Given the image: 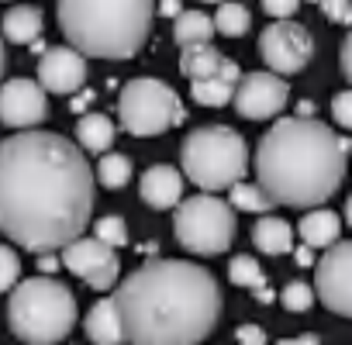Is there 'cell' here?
Listing matches in <instances>:
<instances>
[{"instance_id": "obj_1", "label": "cell", "mask_w": 352, "mask_h": 345, "mask_svg": "<svg viewBox=\"0 0 352 345\" xmlns=\"http://www.w3.org/2000/svg\"><path fill=\"white\" fill-rule=\"evenodd\" d=\"M94 166L56 131H18L0 142V232L45 256L83 238L94 214Z\"/></svg>"}, {"instance_id": "obj_2", "label": "cell", "mask_w": 352, "mask_h": 345, "mask_svg": "<svg viewBox=\"0 0 352 345\" xmlns=\"http://www.w3.org/2000/svg\"><path fill=\"white\" fill-rule=\"evenodd\" d=\"M124 342L201 345L221 318L214 276L187 259H148L114 290Z\"/></svg>"}, {"instance_id": "obj_3", "label": "cell", "mask_w": 352, "mask_h": 345, "mask_svg": "<svg viewBox=\"0 0 352 345\" xmlns=\"http://www.w3.org/2000/svg\"><path fill=\"white\" fill-rule=\"evenodd\" d=\"M349 142L314 118H280L256 145V177L273 204L321 208L345 180Z\"/></svg>"}, {"instance_id": "obj_4", "label": "cell", "mask_w": 352, "mask_h": 345, "mask_svg": "<svg viewBox=\"0 0 352 345\" xmlns=\"http://www.w3.org/2000/svg\"><path fill=\"white\" fill-rule=\"evenodd\" d=\"M59 28L80 56L131 59L152 32V0H59Z\"/></svg>"}, {"instance_id": "obj_5", "label": "cell", "mask_w": 352, "mask_h": 345, "mask_svg": "<svg viewBox=\"0 0 352 345\" xmlns=\"http://www.w3.org/2000/svg\"><path fill=\"white\" fill-rule=\"evenodd\" d=\"M8 324L28 345H56L76 324V297L63 280L52 276L21 280L11 290Z\"/></svg>"}, {"instance_id": "obj_6", "label": "cell", "mask_w": 352, "mask_h": 345, "mask_svg": "<svg viewBox=\"0 0 352 345\" xmlns=\"http://www.w3.org/2000/svg\"><path fill=\"white\" fill-rule=\"evenodd\" d=\"M184 177L201 187L204 194H221L242 183L249 169V148L245 138L228 124H204L194 128L180 148Z\"/></svg>"}, {"instance_id": "obj_7", "label": "cell", "mask_w": 352, "mask_h": 345, "mask_svg": "<svg viewBox=\"0 0 352 345\" xmlns=\"http://www.w3.org/2000/svg\"><path fill=\"white\" fill-rule=\"evenodd\" d=\"M173 232L194 256H221L235 242V208L214 194L187 197L173 214Z\"/></svg>"}, {"instance_id": "obj_8", "label": "cell", "mask_w": 352, "mask_h": 345, "mask_svg": "<svg viewBox=\"0 0 352 345\" xmlns=\"http://www.w3.org/2000/svg\"><path fill=\"white\" fill-rule=\"evenodd\" d=\"M184 104L176 97V90L162 80L152 76H138L128 80L118 93V121L128 135L148 138V135H162L169 128H176L184 121Z\"/></svg>"}, {"instance_id": "obj_9", "label": "cell", "mask_w": 352, "mask_h": 345, "mask_svg": "<svg viewBox=\"0 0 352 345\" xmlns=\"http://www.w3.org/2000/svg\"><path fill=\"white\" fill-rule=\"evenodd\" d=\"M259 56L276 76H294L300 73L311 56H314V38L304 25L297 21H273L259 35Z\"/></svg>"}, {"instance_id": "obj_10", "label": "cell", "mask_w": 352, "mask_h": 345, "mask_svg": "<svg viewBox=\"0 0 352 345\" xmlns=\"http://www.w3.org/2000/svg\"><path fill=\"white\" fill-rule=\"evenodd\" d=\"M314 293L342 318H352V242H335L314 263Z\"/></svg>"}, {"instance_id": "obj_11", "label": "cell", "mask_w": 352, "mask_h": 345, "mask_svg": "<svg viewBox=\"0 0 352 345\" xmlns=\"http://www.w3.org/2000/svg\"><path fill=\"white\" fill-rule=\"evenodd\" d=\"M63 266L94 290H111L121 276V259L100 238H76L63 249Z\"/></svg>"}, {"instance_id": "obj_12", "label": "cell", "mask_w": 352, "mask_h": 345, "mask_svg": "<svg viewBox=\"0 0 352 345\" xmlns=\"http://www.w3.org/2000/svg\"><path fill=\"white\" fill-rule=\"evenodd\" d=\"M290 100V87L283 83V76L259 69V73H245L239 90H235V111L249 121H270L276 118Z\"/></svg>"}, {"instance_id": "obj_13", "label": "cell", "mask_w": 352, "mask_h": 345, "mask_svg": "<svg viewBox=\"0 0 352 345\" xmlns=\"http://www.w3.org/2000/svg\"><path fill=\"white\" fill-rule=\"evenodd\" d=\"M49 118V93L35 80H8L0 87V124L28 131Z\"/></svg>"}, {"instance_id": "obj_14", "label": "cell", "mask_w": 352, "mask_h": 345, "mask_svg": "<svg viewBox=\"0 0 352 345\" xmlns=\"http://www.w3.org/2000/svg\"><path fill=\"white\" fill-rule=\"evenodd\" d=\"M83 83H87V56H80L69 45H52V49L42 52V59H38V87L45 93L69 97V93H80Z\"/></svg>"}, {"instance_id": "obj_15", "label": "cell", "mask_w": 352, "mask_h": 345, "mask_svg": "<svg viewBox=\"0 0 352 345\" xmlns=\"http://www.w3.org/2000/svg\"><path fill=\"white\" fill-rule=\"evenodd\" d=\"M138 194L155 211H169V208L176 211L180 201H184V169L166 166V162L148 166L142 172V180H138Z\"/></svg>"}, {"instance_id": "obj_16", "label": "cell", "mask_w": 352, "mask_h": 345, "mask_svg": "<svg viewBox=\"0 0 352 345\" xmlns=\"http://www.w3.org/2000/svg\"><path fill=\"white\" fill-rule=\"evenodd\" d=\"M239 83H242V69H239V63L225 59L221 69H218L214 76H208V80H197V83L190 87V93H194V100H197L201 107H225V104L235 100Z\"/></svg>"}, {"instance_id": "obj_17", "label": "cell", "mask_w": 352, "mask_h": 345, "mask_svg": "<svg viewBox=\"0 0 352 345\" xmlns=\"http://www.w3.org/2000/svg\"><path fill=\"white\" fill-rule=\"evenodd\" d=\"M83 331H87V338L94 345H121L124 342V328H121V314H118L114 297H104V300H97L87 311Z\"/></svg>"}, {"instance_id": "obj_18", "label": "cell", "mask_w": 352, "mask_h": 345, "mask_svg": "<svg viewBox=\"0 0 352 345\" xmlns=\"http://www.w3.org/2000/svg\"><path fill=\"white\" fill-rule=\"evenodd\" d=\"M342 235V218L328 208H314L300 218V242L307 249H331Z\"/></svg>"}, {"instance_id": "obj_19", "label": "cell", "mask_w": 352, "mask_h": 345, "mask_svg": "<svg viewBox=\"0 0 352 345\" xmlns=\"http://www.w3.org/2000/svg\"><path fill=\"white\" fill-rule=\"evenodd\" d=\"M114 121L100 111H90L76 121V145L83 152H94V155H107L111 145H114Z\"/></svg>"}, {"instance_id": "obj_20", "label": "cell", "mask_w": 352, "mask_h": 345, "mask_svg": "<svg viewBox=\"0 0 352 345\" xmlns=\"http://www.w3.org/2000/svg\"><path fill=\"white\" fill-rule=\"evenodd\" d=\"M0 28H4V38L14 42V45H35L38 35H42V11L32 8V4H14L4 14Z\"/></svg>"}, {"instance_id": "obj_21", "label": "cell", "mask_w": 352, "mask_h": 345, "mask_svg": "<svg viewBox=\"0 0 352 345\" xmlns=\"http://www.w3.org/2000/svg\"><path fill=\"white\" fill-rule=\"evenodd\" d=\"M252 245L266 256H287L294 249V228L290 221L283 218H273V214H263L252 228Z\"/></svg>"}, {"instance_id": "obj_22", "label": "cell", "mask_w": 352, "mask_h": 345, "mask_svg": "<svg viewBox=\"0 0 352 345\" xmlns=\"http://www.w3.org/2000/svg\"><path fill=\"white\" fill-rule=\"evenodd\" d=\"M228 280H232L235 287H245V290H252L259 304H273L270 280H266L263 266H259L252 256H235V259L228 263Z\"/></svg>"}, {"instance_id": "obj_23", "label": "cell", "mask_w": 352, "mask_h": 345, "mask_svg": "<svg viewBox=\"0 0 352 345\" xmlns=\"http://www.w3.org/2000/svg\"><path fill=\"white\" fill-rule=\"evenodd\" d=\"M173 38L180 49L190 45H211L214 38V18H208L204 11H184L180 18L173 21Z\"/></svg>"}, {"instance_id": "obj_24", "label": "cell", "mask_w": 352, "mask_h": 345, "mask_svg": "<svg viewBox=\"0 0 352 345\" xmlns=\"http://www.w3.org/2000/svg\"><path fill=\"white\" fill-rule=\"evenodd\" d=\"M221 63H225V56H221L214 45H190V49L180 52V73L190 76L194 83L214 76V73L221 69Z\"/></svg>"}, {"instance_id": "obj_25", "label": "cell", "mask_w": 352, "mask_h": 345, "mask_svg": "<svg viewBox=\"0 0 352 345\" xmlns=\"http://www.w3.org/2000/svg\"><path fill=\"white\" fill-rule=\"evenodd\" d=\"M94 177H97L100 187H107V190H121V187L131 180V159L121 155V152H107V155H100Z\"/></svg>"}, {"instance_id": "obj_26", "label": "cell", "mask_w": 352, "mask_h": 345, "mask_svg": "<svg viewBox=\"0 0 352 345\" xmlns=\"http://www.w3.org/2000/svg\"><path fill=\"white\" fill-rule=\"evenodd\" d=\"M228 204L235 208V211H249V214H270L273 211V197L259 187V183H235L232 187V197H228Z\"/></svg>"}, {"instance_id": "obj_27", "label": "cell", "mask_w": 352, "mask_h": 345, "mask_svg": "<svg viewBox=\"0 0 352 345\" xmlns=\"http://www.w3.org/2000/svg\"><path fill=\"white\" fill-rule=\"evenodd\" d=\"M252 25V14L249 8L242 4H232V0H225V4H218L214 11V32H221L225 38H242Z\"/></svg>"}, {"instance_id": "obj_28", "label": "cell", "mask_w": 352, "mask_h": 345, "mask_svg": "<svg viewBox=\"0 0 352 345\" xmlns=\"http://www.w3.org/2000/svg\"><path fill=\"white\" fill-rule=\"evenodd\" d=\"M94 238H100V242L111 245V249H124V245H128L124 218H118V214H104L100 221H94Z\"/></svg>"}, {"instance_id": "obj_29", "label": "cell", "mask_w": 352, "mask_h": 345, "mask_svg": "<svg viewBox=\"0 0 352 345\" xmlns=\"http://www.w3.org/2000/svg\"><path fill=\"white\" fill-rule=\"evenodd\" d=\"M314 287H307V283H300V280H294V283H287L283 290H280V304L287 307V311H294V314H304V311H311V304H314Z\"/></svg>"}, {"instance_id": "obj_30", "label": "cell", "mask_w": 352, "mask_h": 345, "mask_svg": "<svg viewBox=\"0 0 352 345\" xmlns=\"http://www.w3.org/2000/svg\"><path fill=\"white\" fill-rule=\"evenodd\" d=\"M21 283V259L14 249L0 245V293L4 290H14Z\"/></svg>"}, {"instance_id": "obj_31", "label": "cell", "mask_w": 352, "mask_h": 345, "mask_svg": "<svg viewBox=\"0 0 352 345\" xmlns=\"http://www.w3.org/2000/svg\"><path fill=\"white\" fill-rule=\"evenodd\" d=\"M318 8H321V14H324L328 21L352 28V0H321Z\"/></svg>"}, {"instance_id": "obj_32", "label": "cell", "mask_w": 352, "mask_h": 345, "mask_svg": "<svg viewBox=\"0 0 352 345\" xmlns=\"http://www.w3.org/2000/svg\"><path fill=\"white\" fill-rule=\"evenodd\" d=\"M331 118H335L342 128H349V131H352V90L335 93V100H331Z\"/></svg>"}, {"instance_id": "obj_33", "label": "cell", "mask_w": 352, "mask_h": 345, "mask_svg": "<svg viewBox=\"0 0 352 345\" xmlns=\"http://www.w3.org/2000/svg\"><path fill=\"white\" fill-rule=\"evenodd\" d=\"M300 8V0H263V11L276 21H290Z\"/></svg>"}, {"instance_id": "obj_34", "label": "cell", "mask_w": 352, "mask_h": 345, "mask_svg": "<svg viewBox=\"0 0 352 345\" xmlns=\"http://www.w3.org/2000/svg\"><path fill=\"white\" fill-rule=\"evenodd\" d=\"M235 342L239 345H266V331L259 324H239L235 328Z\"/></svg>"}, {"instance_id": "obj_35", "label": "cell", "mask_w": 352, "mask_h": 345, "mask_svg": "<svg viewBox=\"0 0 352 345\" xmlns=\"http://www.w3.org/2000/svg\"><path fill=\"white\" fill-rule=\"evenodd\" d=\"M338 59H342V73H345V80L352 83V32L345 35V42H342V52H338Z\"/></svg>"}, {"instance_id": "obj_36", "label": "cell", "mask_w": 352, "mask_h": 345, "mask_svg": "<svg viewBox=\"0 0 352 345\" xmlns=\"http://www.w3.org/2000/svg\"><path fill=\"white\" fill-rule=\"evenodd\" d=\"M184 11H187V8L180 4V0H162V4H159V14H162V18H173V21L180 18Z\"/></svg>"}, {"instance_id": "obj_37", "label": "cell", "mask_w": 352, "mask_h": 345, "mask_svg": "<svg viewBox=\"0 0 352 345\" xmlns=\"http://www.w3.org/2000/svg\"><path fill=\"white\" fill-rule=\"evenodd\" d=\"M276 345H321L318 335H297V338H280Z\"/></svg>"}, {"instance_id": "obj_38", "label": "cell", "mask_w": 352, "mask_h": 345, "mask_svg": "<svg viewBox=\"0 0 352 345\" xmlns=\"http://www.w3.org/2000/svg\"><path fill=\"white\" fill-rule=\"evenodd\" d=\"M59 263H63V259H52V256H38V269H42V273H56V269H59Z\"/></svg>"}, {"instance_id": "obj_39", "label": "cell", "mask_w": 352, "mask_h": 345, "mask_svg": "<svg viewBox=\"0 0 352 345\" xmlns=\"http://www.w3.org/2000/svg\"><path fill=\"white\" fill-rule=\"evenodd\" d=\"M297 266H314V252L304 245V249H297Z\"/></svg>"}, {"instance_id": "obj_40", "label": "cell", "mask_w": 352, "mask_h": 345, "mask_svg": "<svg viewBox=\"0 0 352 345\" xmlns=\"http://www.w3.org/2000/svg\"><path fill=\"white\" fill-rule=\"evenodd\" d=\"M90 100H94V93H80V100H73V111H83Z\"/></svg>"}, {"instance_id": "obj_41", "label": "cell", "mask_w": 352, "mask_h": 345, "mask_svg": "<svg viewBox=\"0 0 352 345\" xmlns=\"http://www.w3.org/2000/svg\"><path fill=\"white\" fill-rule=\"evenodd\" d=\"M4 63H8V56H4V35H0V76H4Z\"/></svg>"}, {"instance_id": "obj_42", "label": "cell", "mask_w": 352, "mask_h": 345, "mask_svg": "<svg viewBox=\"0 0 352 345\" xmlns=\"http://www.w3.org/2000/svg\"><path fill=\"white\" fill-rule=\"evenodd\" d=\"M311 111H314V107H311V104L304 100V104H300V114H297V118H311Z\"/></svg>"}, {"instance_id": "obj_43", "label": "cell", "mask_w": 352, "mask_h": 345, "mask_svg": "<svg viewBox=\"0 0 352 345\" xmlns=\"http://www.w3.org/2000/svg\"><path fill=\"white\" fill-rule=\"evenodd\" d=\"M345 218H349V225H352V197L345 201Z\"/></svg>"}, {"instance_id": "obj_44", "label": "cell", "mask_w": 352, "mask_h": 345, "mask_svg": "<svg viewBox=\"0 0 352 345\" xmlns=\"http://www.w3.org/2000/svg\"><path fill=\"white\" fill-rule=\"evenodd\" d=\"M204 4H225V0H204Z\"/></svg>"}, {"instance_id": "obj_45", "label": "cell", "mask_w": 352, "mask_h": 345, "mask_svg": "<svg viewBox=\"0 0 352 345\" xmlns=\"http://www.w3.org/2000/svg\"><path fill=\"white\" fill-rule=\"evenodd\" d=\"M349 152H352V142H349Z\"/></svg>"}, {"instance_id": "obj_46", "label": "cell", "mask_w": 352, "mask_h": 345, "mask_svg": "<svg viewBox=\"0 0 352 345\" xmlns=\"http://www.w3.org/2000/svg\"><path fill=\"white\" fill-rule=\"evenodd\" d=\"M314 4H321V0H314Z\"/></svg>"}]
</instances>
